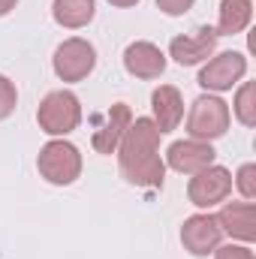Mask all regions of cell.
I'll return each mask as SVG.
<instances>
[{
    "instance_id": "6da1fadb",
    "label": "cell",
    "mask_w": 256,
    "mask_h": 259,
    "mask_svg": "<svg viewBox=\"0 0 256 259\" xmlns=\"http://www.w3.org/2000/svg\"><path fill=\"white\" fill-rule=\"evenodd\" d=\"M118 166L124 181L133 187L160 190L166 178V163L160 157V130L151 118H133L121 145H118Z\"/></svg>"
},
{
    "instance_id": "7a4b0ae2",
    "label": "cell",
    "mask_w": 256,
    "mask_h": 259,
    "mask_svg": "<svg viewBox=\"0 0 256 259\" xmlns=\"http://www.w3.org/2000/svg\"><path fill=\"white\" fill-rule=\"evenodd\" d=\"M36 124L42 133L64 139L81 124V103L72 91H52L42 97L39 109H36Z\"/></svg>"
},
{
    "instance_id": "3957f363",
    "label": "cell",
    "mask_w": 256,
    "mask_h": 259,
    "mask_svg": "<svg viewBox=\"0 0 256 259\" xmlns=\"http://www.w3.org/2000/svg\"><path fill=\"white\" fill-rule=\"evenodd\" d=\"M36 169L39 175L55 184V187H66L72 184L78 175H81V154L72 142L66 139H52L39 148V157H36Z\"/></svg>"
},
{
    "instance_id": "277c9868",
    "label": "cell",
    "mask_w": 256,
    "mask_h": 259,
    "mask_svg": "<svg viewBox=\"0 0 256 259\" xmlns=\"http://www.w3.org/2000/svg\"><path fill=\"white\" fill-rule=\"evenodd\" d=\"M229 121H232L229 106L217 94H202V97L193 100V106H190L187 133H190V139H199V142H214V139L226 136Z\"/></svg>"
},
{
    "instance_id": "5b68a950",
    "label": "cell",
    "mask_w": 256,
    "mask_h": 259,
    "mask_svg": "<svg viewBox=\"0 0 256 259\" xmlns=\"http://www.w3.org/2000/svg\"><path fill=\"white\" fill-rule=\"evenodd\" d=\"M52 66L61 81H84L97 66V49L81 36H69L55 49Z\"/></svg>"
},
{
    "instance_id": "8992f818",
    "label": "cell",
    "mask_w": 256,
    "mask_h": 259,
    "mask_svg": "<svg viewBox=\"0 0 256 259\" xmlns=\"http://www.w3.org/2000/svg\"><path fill=\"white\" fill-rule=\"evenodd\" d=\"M244 75H247V58L241 52H220V55H211L208 64L199 69V84L205 91L223 94V91H232Z\"/></svg>"
},
{
    "instance_id": "52a82bcc",
    "label": "cell",
    "mask_w": 256,
    "mask_h": 259,
    "mask_svg": "<svg viewBox=\"0 0 256 259\" xmlns=\"http://www.w3.org/2000/svg\"><path fill=\"white\" fill-rule=\"evenodd\" d=\"M229 193H232V172L226 166H214V163L208 169L196 172L190 178V184H187V199L202 211L226 202Z\"/></svg>"
},
{
    "instance_id": "ba28073f",
    "label": "cell",
    "mask_w": 256,
    "mask_h": 259,
    "mask_svg": "<svg viewBox=\"0 0 256 259\" xmlns=\"http://www.w3.org/2000/svg\"><path fill=\"white\" fill-rule=\"evenodd\" d=\"M220 241H223V229H220L217 217L208 214V211L187 217L184 226H181V244H184V250L193 253V256L214 253L220 247Z\"/></svg>"
},
{
    "instance_id": "9c48e42d",
    "label": "cell",
    "mask_w": 256,
    "mask_h": 259,
    "mask_svg": "<svg viewBox=\"0 0 256 259\" xmlns=\"http://www.w3.org/2000/svg\"><path fill=\"white\" fill-rule=\"evenodd\" d=\"M217 33H214V27H196L193 33H184V36H175L172 42H169V58L175 61V64L181 66H196L202 64V61H208L211 55H214V49H217Z\"/></svg>"
},
{
    "instance_id": "30bf717a",
    "label": "cell",
    "mask_w": 256,
    "mask_h": 259,
    "mask_svg": "<svg viewBox=\"0 0 256 259\" xmlns=\"http://www.w3.org/2000/svg\"><path fill=\"white\" fill-rule=\"evenodd\" d=\"M217 151L211 148V142H199V139H184V142H175L169 145L166 151V166L181 172V175H196L202 169H208L214 163Z\"/></svg>"
},
{
    "instance_id": "8fae6325",
    "label": "cell",
    "mask_w": 256,
    "mask_h": 259,
    "mask_svg": "<svg viewBox=\"0 0 256 259\" xmlns=\"http://www.w3.org/2000/svg\"><path fill=\"white\" fill-rule=\"evenodd\" d=\"M130 124H133V112H130V106L127 103H115V106L100 118V124H97L94 136H91L94 151H97V154H115Z\"/></svg>"
},
{
    "instance_id": "7c38bea8",
    "label": "cell",
    "mask_w": 256,
    "mask_h": 259,
    "mask_svg": "<svg viewBox=\"0 0 256 259\" xmlns=\"http://www.w3.org/2000/svg\"><path fill=\"white\" fill-rule=\"evenodd\" d=\"M124 69L133 78H145V81L160 78L166 72V55L154 42L136 39V42H130L127 49H124Z\"/></svg>"
},
{
    "instance_id": "4fadbf2b",
    "label": "cell",
    "mask_w": 256,
    "mask_h": 259,
    "mask_svg": "<svg viewBox=\"0 0 256 259\" xmlns=\"http://www.w3.org/2000/svg\"><path fill=\"white\" fill-rule=\"evenodd\" d=\"M223 235L241 241V244H250L256 238V211L253 202H226L220 208V214H214Z\"/></svg>"
},
{
    "instance_id": "5bb4252c",
    "label": "cell",
    "mask_w": 256,
    "mask_h": 259,
    "mask_svg": "<svg viewBox=\"0 0 256 259\" xmlns=\"http://www.w3.org/2000/svg\"><path fill=\"white\" fill-rule=\"evenodd\" d=\"M151 112H154V127L160 130V136L178 130L181 118H184V97L178 88L172 84H160L154 94H151Z\"/></svg>"
},
{
    "instance_id": "9a60e30c",
    "label": "cell",
    "mask_w": 256,
    "mask_h": 259,
    "mask_svg": "<svg viewBox=\"0 0 256 259\" xmlns=\"http://www.w3.org/2000/svg\"><path fill=\"white\" fill-rule=\"evenodd\" d=\"M253 21V3L250 0H220V15H217V36H235L244 33L247 24Z\"/></svg>"
},
{
    "instance_id": "2e32d148",
    "label": "cell",
    "mask_w": 256,
    "mask_h": 259,
    "mask_svg": "<svg viewBox=\"0 0 256 259\" xmlns=\"http://www.w3.org/2000/svg\"><path fill=\"white\" fill-rule=\"evenodd\" d=\"M52 15L66 30L88 27L94 21V15H97V0H55L52 3Z\"/></svg>"
},
{
    "instance_id": "e0dca14e",
    "label": "cell",
    "mask_w": 256,
    "mask_h": 259,
    "mask_svg": "<svg viewBox=\"0 0 256 259\" xmlns=\"http://www.w3.org/2000/svg\"><path fill=\"white\" fill-rule=\"evenodd\" d=\"M232 112H235V118L244 127H253L256 124V88H253V81H241V88L235 94V103H232Z\"/></svg>"
},
{
    "instance_id": "ac0fdd59",
    "label": "cell",
    "mask_w": 256,
    "mask_h": 259,
    "mask_svg": "<svg viewBox=\"0 0 256 259\" xmlns=\"http://www.w3.org/2000/svg\"><path fill=\"white\" fill-rule=\"evenodd\" d=\"M235 187L241 190V196H244V202H253L256 199V166L253 163H244L238 172H235Z\"/></svg>"
},
{
    "instance_id": "d6986e66",
    "label": "cell",
    "mask_w": 256,
    "mask_h": 259,
    "mask_svg": "<svg viewBox=\"0 0 256 259\" xmlns=\"http://www.w3.org/2000/svg\"><path fill=\"white\" fill-rule=\"evenodd\" d=\"M15 106H18V91L6 75H0V121H6L15 112Z\"/></svg>"
},
{
    "instance_id": "ffe728a7",
    "label": "cell",
    "mask_w": 256,
    "mask_h": 259,
    "mask_svg": "<svg viewBox=\"0 0 256 259\" xmlns=\"http://www.w3.org/2000/svg\"><path fill=\"white\" fill-rule=\"evenodd\" d=\"M214 259H256L247 244H223L214 250Z\"/></svg>"
},
{
    "instance_id": "44dd1931",
    "label": "cell",
    "mask_w": 256,
    "mask_h": 259,
    "mask_svg": "<svg viewBox=\"0 0 256 259\" xmlns=\"http://www.w3.org/2000/svg\"><path fill=\"white\" fill-rule=\"evenodd\" d=\"M193 3L196 0H157L160 12H166V15H184L193 9Z\"/></svg>"
},
{
    "instance_id": "7402d4cb",
    "label": "cell",
    "mask_w": 256,
    "mask_h": 259,
    "mask_svg": "<svg viewBox=\"0 0 256 259\" xmlns=\"http://www.w3.org/2000/svg\"><path fill=\"white\" fill-rule=\"evenodd\" d=\"M15 3H18V0H0V15H9V12L15 9Z\"/></svg>"
},
{
    "instance_id": "603a6c76",
    "label": "cell",
    "mask_w": 256,
    "mask_h": 259,
    "mask_svg": "<svg viewBox=\"0 0 256 259\" xmlns=\"http://www.w3.org/2000/svg\"><path fill=\"white\" fill-rule=\"evenodd\" d=\"M106 3H112V6H118V9H130V6H136L139 0H106Z\"/></svg>"
}]
</instances>
